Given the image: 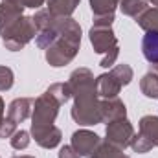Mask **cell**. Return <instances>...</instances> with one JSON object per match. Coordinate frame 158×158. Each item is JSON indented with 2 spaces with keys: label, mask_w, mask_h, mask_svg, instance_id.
I'll list each match as a JSON object with an SVG mask.
<instances>
[{
  "label": "cell",
  "mask_w": 158,
  "mask_h": 158,
  "mask_svg": "<svg viewBox=\"0 0 158 158\" xmlns=\"http://www.w3.org/2000/svg\"><path fill=\"white\" fill-rule=\"evenodd\" d=\"M132 79V68L129 64H118L109 74H103L96 79V92L98 96L110 99L116 98L121 90V86L129 85Z\"/></svg>",
  "instance_id": "obj_5"
},
{
  "label": "cell",
  "mask_w": 158,
  "mask_h": 158,
  "mask_svg": "<svg viewBox=\"0 0 158 158\" xmlns=\"http://www.w3.org/2000/svg\"><path fill=\"white\" fill-rule=\"evenodd\" d=\"M59 158H83V156L79 155L72 145H64V147L59 151Z\"/></svg>",
  "instance_id": "obj_24"
},
{
  "label": "cell",
  "mask_w": 158,
  "mask_h": 158,
  "mask_svg": "<svg viewBox=\"0 0 158 158\" xmlns=\"http://www.w3.org/2000/svg\"><path fill=\"white\" fill-rule=\"evenodd\" d=\"M11 145L13 149H26L30 145V134L26 131H15V134L11 136Z\"/></svg>",
  "instance_id": "obj_20"
},
{
  "label": "cell",
  "mask_w": 158,
  "mask_h": 158,
  "mask_svg": "<svg viewBox=\"0 0 158 158\" xmlns=\"http://www.w3.org/2000/svg\"><path fill=\"white\" fill-rule=\"evenodd\" d=\"M132 138H134V129L127 118H118L107 123V142L116 145L118 149L129 147Z\"/></svg>",
  "instance_id": "obj_7"
},
{
  "label": "cell",
  "mask_w": 158,
  "mask_h": 158,
  "mask_svg": "<svg viewBox=\"0 0 158 158\" xmlns=\"http://www.w3.org/2000/svg\"><path fill=\"white\" fill-rule=\"evenodd\" d=\"M99 143H101L99 136L90 131H77L72 136V147L85 158H94V153Z\"/></svg>",
  "instance_id": "obj_8"
},
{
  "label": "cell",
  "mask_w": 158,
  "mask_h": 158,
  "mask_svg": "<svg viewBox=\"0 0 158 158\" xmlns=\"http://www.w3.org/2000/svg\"><path fill=\"white\" fill-rule=\"evenodd\" d=\"M140 88H142L143 96L158 99V74H155V72L145 74L140 81Z\"/></svg>",
  "instance_id": "obj_18"
},
{
  "label": "cell",
  "mask_w": 158,
  "mask_h": 158,
  "mask_svg": "<svg viewBox=\"0 0 158 158\" xmlns=\"http://www.w3.org/2000/svg\"><path fill=\"white\" fill-rule=\"evenodd\" d=\"M79 44H81L79 24L70 17L61 19L59 20V33H57L55 40L52 42V46L46 50V61L55 68L68 64L76 57Z\"/></svg>",
  "instance_id": "obj_2"
},
{
  "label": "cell",
  "mask_w": 158,
  "mask_h": 158,
  "mask_svg": "<svg viewBox=\"0 0 158 158\" xmlns=\"http://www.w3.org/2000/svg\"><path fill=\"white\" fill-rule=\"evenodd\" d=\"M136 22L145 31H156L158 33V7L145 9L140 17H136Z\"/></svg>",
  "instance_id": "obj_16"
},
{
  "label": "cell",
  "mask_w": 158,
  "mask_h": 158,
  "mask_svg": "<svg viewBox=\"0 0 158 158\" xmlns=\"http://www.w3.org/2000/svg\"><path fill=\"white\" fill-rule=\"evenodd\" d=\"M68 86L72 90V98L76 99L72 109V118L79 125H96L101 121V101H98L96 79L88 68L76 70Z\"/></svg>",
  "instance_id": "obj_1"
},
{
  "label": "cell",
  "mask_w": 158,
  "mask_h": 158,
  "mask_svg": "<svg viewBox=\"0 0 158 158\" xmlns=\"http://www.w3.org/2000/svg\"><path fill=\"white\" fill-rule=\"evenodd\" d=\"M90 42L94 46V52L98 53H105L103 61L99 63L103 68H109L114 64V61L118 59L119 48H118V39L114 37V31L110 30V26H92L90 30Z\"/></svg>",
  "instance_id": "obj_3"
},
{
  "label": "cell",
  "mask_w": 158,
  "mask_h": 158,
  "mask_svg": "<svg viewBox=\"0 0 158 158\" xmlns=\"http://www.w3.org/2000/svg\"><path fill=\"white\" fill-rule=\"evenodd\" d=\"M119 0H90L92 13L96 17V26H110L114 20V9Z\"/></svg>",
  "instance_id": "obj_9"
},
{
  "label": "cell",
  "mask_w": 158,
  "mask_h": 158,
  "mask_svg": "<svg viewBox=\"0 0 158 158\" xmlns=\"http://www.w3.org/2000/svg\"><path fill=\"white\" fill-rule=\"evenodd\" d=\"M142 52H143V57L151 64H158V33L156 31H147L143 35Z\"/></svg>",
  "instance_id": "obj_14"
},
{
  "label": "cell",
  "mask_w": 158,
  "mask_h": 158,
  "mask_svg": "<svg viewBox=\"0 0 158 158\" xmlns=\"http://www.w3.org/2000/svg\"><path fill=\"white\" fill-rule=\"evenodd\" d=\"M4 2L19 6V7H40L44 0H4Z\"/></svg>",
  "instance_id": "obj_23"
},
{
  "label": "cell",
  "mask_w": 158,
  "mask_h": 158,
  "mask_svg": "<svg viewBox=\"0 0 158 158\" xmlns=\"http://www.w3.org/2000/svg\"><path fill=\"white\" fill-rule=\"evenodd\" d=\"M13 158H35V156H13Z\"/></svg>",
  "instance_id": "obj_26"
},
{
  "label": "cell",
  "mask_w": 158,
  "mask_h": 158,
  "mask_svg": "<svg viewBox=\"0 0 158 158\" xmlns=\"http://www.w3.org/2000/svg\"><path fill=\"white\" fill-rule=\"evenodd\" d=\"M4 46L11 52H19L20 48H24L30 40L37 35V28L33 22V17H20L19 20H15L7 30L0 31Z\"/></svg>",
  "instance_id": "obj_4"
},
{
  "label": "cell",
  "mask_w": 158,
  "mask_h": 158,
  "mask_svg": "<svg viewBox=\"0 0 158 158\" xmlns=\"http://www.w3.org/2000/svg\"><path fill=\"white\" fill-rule=\"evenodd\" d=\"M31 105H33V99H30V98L13 99V101L9 103V109H7V119H11L13 123L24 121V119L30 116Z\"/></svg>",
  "instance_id": "obj_11"
},
{
  "label": "cell",
  "mask_w": 158,
  "mask_h": 158,
  "mask_svg": "<svg viewBox=\"0 0 158 158\" xmlns=\"http://www.w3.org/2000/svg\"><path fill=\"white\" fill-rule=\"evenodd\" d=\"M79 0H48V11L57 19H66L74 13Z\"/></svg>",
  "instance_id": "obj_13"
},
{
  "label": "cell",
  "mask_w": 158,
  "mask_h": 158,
  "mask_svg": "<svg viewBox=\"0 0 158 158\" xmlns=\"http://www.w3.org/2000/svg\"><path fill=\"white\" fill-rule=\"evenodd\" d=\"M118 118H125V105L118 98H110L101 101V121H114Z\"/></svg>",
  "instance_id": "obj_12"
},
{
  "label": "cell",
  "mask_w": 158,
  "mask_h": 158,
  "mask_svg": "<svg viewBox=\"0 0 158 158\" xmlns=\"http://www.w3.org/2000/svg\"><path fill=\"white\" fill-rule=\"evenodd\" d=\"M140 134H143L153 145L158 147V118L156 116H143L140 119Z\"/></svg>",
  "instance_id": "obj_15"
},
{
  "label": "cell",
  "mask_w": 158,
  "mask_h": 158,
  "mask_svg": "<svg viewBox=\"0 0 158 158\" xmlns=\"http://www.w3.org/2000/svg\"><path fill=\"white\" fill-rule=\"evenodd\" d=\"M13 86V72L7 66H0V90H9Z\"/></svg>",
  "instance_id": "obj_21"
},
{
  "label": "cell",
  "mask_w": 158,
  "mask_h": 158,
  "mask_svg": "<svg viewBox=\"0 0 158 158\" xmlns=\"http://www.w3.org/2000/svg\"><path fill=\"white\" fill-rule=\"evenodd\" d=\"M59 107H61V103L46 90L35 101V109H33V116H31V119H33L31 129H42V127L53 125L57 112H59Z\"/></svg>",
  "instance_id": "obj_6"
},
{
  "label": "cell",
  "mask_w": 158,
  "mask_h": 158,
  "mask_svg": "<svg viewBox=\"0 0 158 158\" xmlns=\"http://www.w3.org/2000/svg\"><path fill=\"white\" fill-rule=\"evenodd\" d=\"M2 121H4V101L0 98V125H2Z\"/></svg>",
  "instance_id": "obj_25"
},
{
  "label": "cell",
  "mask_w": 158,
  "mask_h": 158,
  "mask_svg": "<svg viewBox=\"0 0 158 158\" xmlns=\"http://www.w3.org/2000/svg\"><path fill=\"white\" fill-rule=\"evenodd\" d=\"M31 134H33L35 142L44 149H53L61 142V131L55 125L42 127V129H31Z\"/></svg>",
  "instance_id": "obj_10"
},
{
  "label": "cell",
  "mask_w": 158,
  "mask_h": 158,
  "mask_svg": "<svg viewBox=\"0 0 158 158\" xmlns=\"http://www.w3.org/2000/svg\"><path fill=\"white\" fill-rule=\"evenodd\" d=\"M94 158H129V156H125L121 153V149H118L116 145H112V143H109L105 140V142H101L98 145V149L94 153Z\"/></svg>",
  "instance_id": "obj_19"
},
{
  "label": "cell",
  "mask_w": 158,
  "mask_h": 158,
  "mask_svg": "<svg viewBox=\"0 0 158 158\" xmlns=\"http://www.w3.org/2000/svg\"><path fill=\"white\" fill-rule=\"evenodd\" d=\"M15 129H17V123H13L11 119H4L0 125V138H11L15 134Z\"/></svg>",
  "instance_id": "obj_22"
},
{
  "label": "cell",
  "mask_w": 158,
  "mask_h": 158,
  "mask_svg": "<svg viewBox=\"0 0 158 158\" xmlns=\"http://www.w3.org/2000/svg\"><path fill=\"white\" fill-rule=\"evenodd\" d=\"M151 2H153V4H155V6H158V0H151Z\"/></svg>",
  "instance_id": "obj_27"
},
{
  "label": "cell",
  "mask_w": 158,
  "mask_h": 158,
  "mask_svg": "<svg viewBox=\"0 0 158 158\" xmlns=\"http://www.w3.org/2000/svg\"><path fill=\"white\" fill-rule=\"evenodd\" d=\"M119 9L127 17H140L147 9V0H119Z\"/></svg>",
  "instance_id": "obj_17"
}]
</instances>
